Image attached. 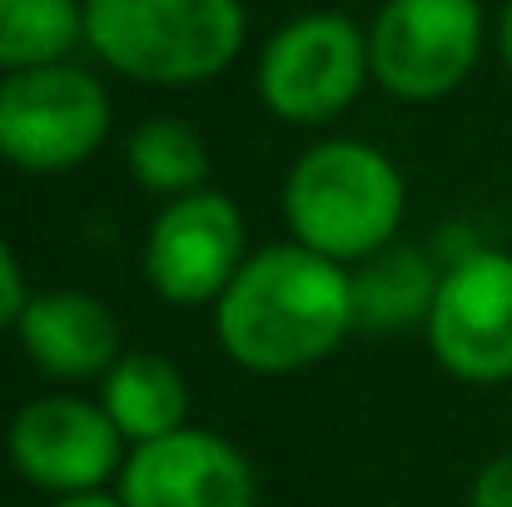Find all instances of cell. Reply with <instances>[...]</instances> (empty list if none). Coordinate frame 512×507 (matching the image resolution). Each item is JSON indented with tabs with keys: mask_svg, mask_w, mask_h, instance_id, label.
<instances>
[{
	"mask_svg": "<svg viewBox=\"0 0 512 507\" xmlns=\"http://www.w3.org/2000/svg\"><path fill=\"white\" fill-rule=\"evenodd\" d=\"M219 348L249 373H299L353 334L348 264L304 244H269L244 259L214 304Z\"/></svg>",
	"mask_w": 512,
	"mask_h": 507,
	"instance_id": "obj_1",
	"label": "cell"
},
{
	"mask_svg": "<svg viewBox=\"0 0 512 507\" xmlns=\"http://www.w3.org/2000/svg\"><path fill=\"white\" fill-rule=\"evenodd\" d=\"M403 209L408 184L398 165L363 140H319L284 179V219L294 244L334 264H358L388 249L403 229Z\"/></svg>",
	"mask_w": 512,
	"mask_h": 507,
	"instance_id": "obj_2",
	"label": "cell"
},
{
	"mask_svg": "<svg viewBox=\"0 0 512 507\" xmlns=\"http://www.w3.org/2000/svg\"><path fill=\"white\" fill-rule=\"evenodd\" d=\"M239 0H85V45L140 85H199L244 50Z\"/></svg>",
	"mask_w": 512,
	"mask_h": 507,
	"instance_id": "obj_3",
	"label": "cell"
},
{
	"mask_svg": "<svg viewBox=\"0 0 512 507\" xmlns=\"http://www.w3.org/2000/svg\"><path fill=\"white\" fill-rule=\"evenodd\" d=\"M110 135L105 85L75 65H40L0 75V160L25 174L80 169Z\"/></svg>",
	"mask_w": 512,
	"mask_h": 507,
	"instance_id": "obj_4",
	"label": "cell"
},
{
	"mask_svg": "<svg viewBox=\"0 0 512 507\" xmlns=\"http://www.w3.org/2000/svg\"><path fill=\"white\" fill-rule=\"evenodd\" d=\"M368 30L339 10H309L279 25L259 55V100L289 125H334L363 95Z\"/></svg>",
	"mask_w": 512,
	"mask_h": 507,
	"instance_id": "obj_5",
	"label": "cell"
},
{
	"mask_svg": "<svg viewBox=\"0 0 512 507\" xmlns=\"http://www.w3.org/2000/svg\"><path fill=\"white\" fill-rule=\"evenodd\" d=\"M483 55L478 0H383L368 25L373 80L408 105L448 100Z\"/></svg>",
	"mask_w": 512,
	"mask_h": 507,
	"instance_id": "obj_6",
	"label": "cell"
},
{
	"mask_svg": "<svg viewBox=\"0 0 512 507\" xmlns=\"http://www.w3.org/2000/svg\"><path fill=\"white\" fill-rule=\"evenodd\" d=\"M15 473L55 498H80V493H105L110 478L125 468V438L110 423V413L90 398L75 393H45L30 398L5 433Z\"/></svg>",
	"mask_w": 512,
	"mask_h": 507,
	"instance_id": "obj_7",
	"label": "cell"
},
{
	"mask_svg": "<svg viewBox=\"0 0 512 507\" xmlns=\"http://www.w3.org/2000/svg\"><path fill=\"white\" fill-rule=\"evenodd\" d=\"M244 259H249L244 214L219 189L165 199L145 239V279L165 304L179 309L219 304Z\"/></svg>",
	"mask_w": 512,
	"mask_h": 507,
	"instance_id": "obj_8",
	"label": "cell"
},
{
	"mask_svg": "<svg viewBox=\"0 0 512 507\" xmlns=\"http://www.w3.org/2000/svg\"><path fill=\"white\" fill-rule=\"evenodd\" d=\"M423 334L458 383H512V254L483 244L443 269Z\"/></svg>",
	"mask_w": 512,
	"mask_h": 507,
	"instance_id": "obj_9",
	"label": "cell"
},
{
	"mask_svg": "<svg viewBox=\"0 0 512 507\" xmlns=\"http://www.w3.org/2000/svg\"><path fill=\"white\" fill-rule=\"evenodd\" d=\"M115 483L125 507H254L259 498L249 458L229 438L189 423L130 448Z\"/></svg>",
	"mask_w": 512,
	"mask_h": 507,
	"instance_id": "obj_10",
	"label": "cell"
},
{
	"mask_svg": "<svg viewBox=\"0 0 512 507\" xmlns=\"http://www.w3.org/2000/svg\"><path fill=\"white\" fill-rule=\"evenodd\" d=\"M20 348L25 358L60 383H80V378H105L115 368L120 348V324L110 314L105 299L85 294V289H50V294H30L20 324Z\"/></svg>",
	"mask_w": 512,
	"mask_h": 507,
	"instance_id": "obj_11",
	"label": "cell"
},
{
	"mask_svg": "<svg viewBox=\"0 0 512 507\" xmlns=\"http://www.w3.org/2000/svg\"><path fill=\"white\" fill-rule=\"evenodd\" d=\"M443 284V264L433 259L428 244H403L393 239L388 249L348 264V289H353V329L368 334H398L413 324H428L433 299Z\"/></svg>",
	"mask_w": 512,
	"mask_h": 507,
	"instance_id": "obj_12",
	"label": "cell"
},
{
	"mask_svg": "<svg viewBox=\"0 0 512 507\" xmlns=\"http://www.w3.org/2000/svg\"><path fill=\"white\" fill-rule=\"evenodd\" d=\"M100 408L110 413V423L120 428V438L130 448L170 438L174 428H184L189 418V388L184 373L170 358L130 348L115 358V368L100 378Z\"/></svg>",
	"mask_w": 512,
	"mask_h": 507,
	"instance_id": "obj_13",
	"label": "cell"
},
{
	"mask_svg": "<svg viewBox=\"0 0 512 507\" xmlns=\"http://www.w3.org/2000/svg\"><path fill=\"white\" fill-rule=\"evenodd\" d=\"M85 45V0H0V75L60 65Z\"/></svg>",
	"mask_w": 512,
	"mask_h": 507,
	"instance_id": "obj_14",
	"label": "cell"
},
{
	"mask_svg": "<svg viewBox=\"0 0 512 507\" xmlns=\"http://www.w3.org/2000/svg\"><path fill=\"white\" fill-rule=\"evenodd\" d=\"M130 174L160 199L194 194L209 184V145L189 120L155 115L130 135Z\"/></svg>",
	"mask_w": 512,
	"mask_h": 507,
	"instance_id": "obj_15",
	"label": "cell"
},
{
	"mask_svg": "<svg viewBox=\"0 0 512 507\" xmlns=\"http://www.w3.org/2000/svg\"><path fill=\"white\" fill-rule=\"evenodd\" d=\"M25 304H30V289H25V269H20L15 249H10V244L0 239V334H10V329L20 324Z\"/></svg>",
	"mask_w": 512,
	"mask_h": 507,
	"instance_id": "obj_16",
	"label": "cell"
},
{
	"mask_svg": "<svg viewBox=\"0 0 512 507\" xmlns=\"http://www.w3.org/2000/svg\"><path fill=\"white\" fill-rule=\"evenodd\" d=\"M468 507H512V453H498L493 463H483V473L473 478Z\"/></svg>",
	"mask_w": 512,
	"mask_h": 507,
	"instance_id": "obj_17",
	"label": "cell"
},
{
	"mask_svg": "<svg viewBox=\"0 0 512 507\" xmlns=\"http://www.w3.org/2000/svg\"><path fill=\"white\" fill-rule=\"evenodd\" d=\"M55 507H125L110 493H80V498H55Z\"/></svg>",
	"mask_w": 512,
	"mask_h": 507,
	"instance_id": "obj_18",
	"label": "cell"
},
{
	"mask_svg": "<svg viewBox=\"0 0 512 507\" xmlns=\"http://www.w3.org/2000/svg\"><path fill=\"white\" fill-rule=\"evenodd\" d=\"M498 50H503V65L512 75V0L503 5V20H498Z\"/></svg>",
	"mask_w": 512,
	"mask_h": 507,
	"instance_id": "obj_19",
	"label": "cell"
}]
</instances>
